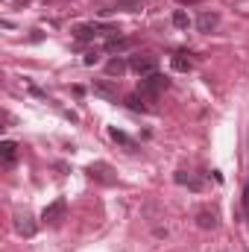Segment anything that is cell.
Listing matches in <instances>:
<instances>
[{
    "label": "cell",
    "instance_id": "6da1fadb",
    "mask_svg": "<svg viewBox=\"0 0 249 252\" xmlns=\"http://www.w3.org/2000/svg\"><path fill=\"white\" fill-rule=\"evenodd\" d=\"M167 85H170V79H167L164 73H150V76H141V82H138V94L147 97V100H156L161 91H167Z\"/></svg>",
    "mask_w": 249,
    "mask_h": 252
},
{
    "label": "cell",
    "instance_id": "7a4b0ae2",
    "mask_svg": "<svg viewBox=\"0 0 249 252\" xmlns=\"http://www.w3.org/2000/svg\"><path fill=\"white\" fill-rule=\"evenodd\" d=\"M64 217H67V202H64L62 196L59 199H53L44 211H41V223L44 226H50V229H59L64 223Z\"/></svg>",
    "mask_w": 249,
    "mask_h": 252
},
{
    "label": "cell",
    "instance_id": "3957f363",
    "mask_svg": "<svg viewBox=\"0 0 249 252\" xmlns=\"http://www.w3.org/2000/svg\"><path fill=\"white\" fill-rule=\"evenodd\" d=\"M129 70H135L138 76L158 73V56H153V53H138V56L129 59Z\"/></svg>",
    "mask_w": 249,
    "mask_h": 252
},
{
    "label": "cell",
    "instance_id": "277c9868",
    "mask_svg": "<svg viewBox=\"0 0 249 252\" xmlns=\"http://www.w3.org/2000/svg\"><path fill=\"white\" fill-rule=\"evenodd\" d=\"M88 176H91L94 182H100V185H115V182H118V173H115L112 164H106V161L88 164Z\"/></svg>",
    "mask_w": 249,
    "mask_h": 252
},
{
    "label": "cell",
    "instance_id": "5b68a950",
    "mask_svg": "<svg viewBox=\"0 0 249 252\" xmlns=\"http://www.w3.org/2000/svg\"><path fill=\"white\" fill-rule=\"evenodd\" d=\"M220 27V12L217 9H202L199 18H196V30L199 32H214Z\"/></svg>",
    "mask_w": 249,
    "mask_h": 252
},
{
    "label": "cell",
    "instance_id": "8992f818",
    "mask_svg": "<svg viewBox=\"0 0 249 252\" xmlns=\"http://www.w3.org/2000/svg\"><path fill=\"white\" fill-rule=\"evenodd\" d=\"M70 32H73V38H76L79 44H88V41H94L97 35H103L100 24H79V27H73Z\"/></svg>",
    "mask_w": 249,
    "mask_h": 252
},
{
    "label": "cell",
    "instance_id": "52a82bcc",
    "mask_svg": "<svg viewBox=\"0 0 249 252\" xmlns=\"http://www.w3.org/2000/svg\"><path fill=\"white\" fill-rule=\"evenodd\" d=\"M15 232L24 235V238H32L38 232V226H35V220L30 214H15Z\"/></svg>",
    "mask_w": 249,
    "mask_h": 252
},
{
    "label": "cell",
    "instance_id": "ba28073f",
    "mask_svg": "<svg viewBox=\"0 0 249 252\" xmlns=\"http://www.w3.org/2000/svg\"><path fill=\"white\" fill-rule=\"evenodd\" d=\"M132 44H135L132 38H121V35H112V38H106V44H103V50L115 56V53H124V50H129Z\"/></svg>",
    "mask_w": 249,
    "mask_h": 252
},
{
    "label": "cell",
    "instance_id": "9c48e42d",
    "mask_svg": "<svg viewBox=\"0 0 249 252\" xmlns=\"http://www.w3.org/2000/svg\"><path fill=\"white\" fill-rule=\"evenodd\" d=\"M91 91H94L97 97H103V100H118V88H115L112 79H100V82H94Z\"/></svg>",
    "mask_w": 249,
    "mask_h": 252
},
{
    "label": "cell",
    "instance_id": "30bf717a",
    "mask_svg": "<svg viewBox=\"0 0 249 252\" xmlns=\"http://www.w3.org/2000/svg\"><path fill=\"white\" fill-rule=\"evenodd\" d=\"M0 161H3L6 167H12V164L18 161V144H15V141H3V144H0Z\"/></svg>",
    "mask_w": 249,
    "mask_h": 252
},
{
    "label": "cell",
    "instance_id": "8fae6325",
    "mask_svg": "<svg viewBox=\"0 0 249 252\" xmlns=\"http://www.w3.org/2000/svg\"><path fill=\"white\" fill-rule=\"evenodd\" d=\"M126 70H129V62L121 59V56H112V59L106 62V76H118V79H121Z\"/></svg>",
    "mask_w": 249,
    "mask_h": 252
},
{
    "label": "cell",
    "instance_id": "7c38bea8",
    "mask_svg": "<svg viewBox=\"0 0 249 252\" xmlns=\"http://www.w3.org/2000/svg\"><path fill=\"white\" fill-rule=\"evenodd\" d=\"M173 179H176V185H185V188L196 190V193L202 190V179H199V176H193V173H185V170H179Z\"/></svg>",
    "mask_w": 249,
    "mask_h": 252
},
{
    "label": "cell",
    "instance_id": "4fadbf2b",
    "mask_svg": "<svg viewBox=\"0 0 249 252\" xmlns=\"http://www.w3.org/2000/svg\"><path fill=\"white\" fill-rule=\"evenodd\" d=\"M196 226L199 229H217V214L208 211V208H199L196 211Z\"/></svg>",
    "mask_w": 249,
    "mask_h": 252
},
{
    "label": "cell",
    "instance_id": "5bb4252c",
    "mask_svg": "<svg viewBox=\"0 0 249 252\" xmlns=\"http://www.w3.org/2000/svg\"><path fill=\"white\" fill-rule=\"evenodd\" d=\"M109 135H112V141H115V144H121V147L129 150V153H135V150H138V144H135L126 132H121V129H109Z\"/></svg>",
    "mask_w": 249,
    "mask_h": 252
},
{
    "label": "cell",
    "instance_id": "9a60e30c",
    "mask_svg": "<svg viewBox=\"0 0 249 252\" xmlns=\"http://www.w3.org/2000/svg\"><path fill=\"white\" fill-rule=\"evenodd\" d=\"M170 64H173V70H179V73H187V70L193 67V59H190V53H173Z\"/></svg>",
    "mask_w": 249,
    "mask_h": 252
},
{
    "label": "cell",
    "instance_id": "2e32d148",
    "mask_svg": "<svg viewBox=\"0 0 249 252\" xmlns=\"http://www.w3.org/2000/svg\"><path fill=\"white\" fill-rule=\"evenodd\" d=\"M144 100H147V97H141V94H126L124 97L126 109H132V112H150V106H147Z\"/></svg>",
    "mask_w": 249,
    "mask_h": 252
},
{
    "label": "cell",
    "instance_id": "e0dca14e",
    "mask_svg": "<svg viewBox=\"0 0 249 252\" xmlns=\"http://www.w3.org/2000/svg\"><path fill=\"white\" fill-rule=\"evenodd\" d=\"M173 27H176V30H187V27H190V18H187L185 9H176V12H173Z\"/></svg>",
    "mask_w": 249,
    "mask_h": 252
},
{
    "label": "cell",
    "instance_id": "ac0fdd59",
    "mask_svg": "<svg viewBox=\"0 0 249 252\" xmlns=\"http://www.w3.org/2000/svg\"><path fill=\"white\" fill-rule=\"evenodd\" d=\"M118 9H126V12H138V0H118Z\"/></svg>",
    "mask_w": 249,
    "mask_h": 252
},
{
    "label": "cell",
    "instance_id": "d6986e66",
    "mask_svg": "<svg viewBox=\"0 0 249 252\" xmlns=\"http://www.w3.org/2000/svg\"><path fill=\"white\" fill-rule=\"evenodd\" d=\"M82 62H85V64H88V67H91V64H97V62H100V53H97V50H88Z\"/></svg>",
    "mask_w": 249,
    "mask_h": 252
},
{
    "label": "cell",
    "instance_id": "ffe728a7",
    "mask_svg": "<svg viewBox=\"0 0 249 252\" xmlns=\"http://www.w3.org/2000/svg\"><path fill=\"white\" fill-rule=\"evenodd\" d=\"M244 217L249 220V185L244 188Z\"/></svg>",
    "mask_w": 249,
    "mask_h": 252
},
{
    "label": "cell",
    "instance_id": "44dd1931",
    "mask_svg": "<svg viewBox=\"0 0 249 252\" xmlns=\"http://www.w3.org/2000/svg\"><path fill=\"white\" fill-rule=\"evenodd\" d=\"M27 3H32V0H12V6H15V9H21V6H27Z\"/></svg>",
    "mask_w": 249,
    "mask_h": 252
},
{
    "label": "cell",
    "instance_id": "7402d4cb",
    "mask_svg": "<svg viewBox=\"0 0 249 252\" xmlns=\"http://www.w3.org/2000/svg\"><path fill=\"white\" fill-rule=\"evenodd\" d=\"M179 6H193V3H202V0H176Z\"/></svg>",
    "mask_w": 249,
    "mask_h": 252
}]
</instances>
